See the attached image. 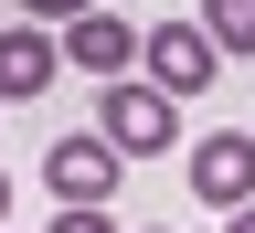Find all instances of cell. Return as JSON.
Segmentation results:
<instances>
[{
    "instance_id": "cell-10",
    "label": "cell",
    "mask_w": 255,
    "mask_h": 233,
    "mask_svg": "<svg viewBox=\"0 0 255 233\" xmlns=\"http://www.w3.org/2000/svg\"><path fill=\"white\" fill-rule=\"evenodd\" d=\"M223 233H255V202H234V212H223Z\"/></svg>"
},
{
    "instance_id": "cell-5",
    "label": "cell",
    "mask_w": 255,
    "mask_h": 233,
    "mask_svg": "<svg viewBox=\"0 0 255 233\" xmlns=\"http://www.w3.org/2000/svg\"><path fill=\"white\" fill-rule=\"evenodd\" d=\"M53 43H64V64H75V75H128V53H138V32H128V21L107 11V0H96V11H75V21L53 32Z\"/></svg>"
},
{
    "instance_id": "cell-8",
    "label": "cell",
    "mask_w": 255,
    "mask_h": 233,
    "mask_svg": "<svg viewBox=\"0 0 255 233\" xmlns=\"http://www.w3.org/2000/svg\"><path fill=\"white\" fill-rule=\"evenodd\" d=\"M53 233H117V223L96 212V202H64V212H53Z\"/></svg>"
},
{
    "instance_id": "cell-6",
    "label": "cell",
    "mask_w": 255,
    "mask_h": 233,
    "mask_svg": "<svg viewBox=\"0 0 255 233\" xmlns=\"http://www.w3.org/2000/svg\"><path fill=\"white\" fill-rule=\"evenodd\" d=\"M53 75H64V43H53L43 21H21V32H0V95H43Z\"/></svg>"
},
{
    "instance_id": "cell-9",
    "label": "cell",
    "mask_w": 255,
    "mask_h": 233,
    "mask_svg": "<svg viewBox=\"0 0 255 233\" xmlns=\"http://www.w3.org/2000/svg\"><path fill=\"white\" fill-rule=\"evenodd\" d=\"M21 11H32V21H43V32H64V21H75V11H96V0H21Z\"/></svg>"
},
{
    "instance_id": "cell-11",
    "label": "cell",
    "mask_w": 255,
    "mask_h": 233,
    "mask_svg": "<svg viewBox=\"0 0 255 233\" xmlns=\"http://www.w3.org/2000/svg\"><path fill=\"white\" fill-rule=\"evenodd\" d=\"M0 223H11V170H0Z\"/></svg>"
},
{
    "instance_id": "cell-3",
    "label": "cell",
    "mask_w": 255,
    "mask_h": 233,
    "mask_svg": "<svg viewBox=\"0 0 255 233\" xmlns=\"http://www.w3.org/2000/svg\"><path fill=\"white\" fill-rule=\"evenodd\" d=\"M191 202H213V212L255 202V138L245 127H213V138L191 149Z\"/></svg>"
},
{
    "instance_id": "cell-2",
    "label": "cell",
    "mask_w": 255,
    "mask_h": 233,
    "mask_svg": "<svg viewBox=\"0 0 255 233\" xmlns=\"http://www.w3.org/2000/svg\"><path fill=\"white\" fill-rule=\"evenodd\" d=\"M138 64H149V85L181 106V95H202V85H213V64H223V53H213V32H202V21H159V32H138Z\"/></svg>"
},
{
    "instance_id": "cell-7",
    "label": "cell",
    "mask_w": 255,
    "mask_h": 233,
    "mask_svg": "<svg viewBox=\"0 0 255 233\" xmlns=\"http://www.w3.org/2000/svg\"><path fill=\"white\" fill-rule=\"evenodd\" d=\"M202 32H213V53H223V64L255 53V0H202Z\"/></svg>"
},
{
    "instance_id": "cell-1",
    "label": "cell",
    "mask_w": 255,
    "mask_h": 233,
    "mask_svg": "<svg viewBox=\"0 0 255 233\" xmlns=\"http://www.w3.org/2000/svg\"><path fill=\"white\" fill-rule=\"evenodd\" d=\"M96 138H107L117 159H159V149L181 138V106H170L159 85H128V75H107V85H96Z\"/></svg>"
},
{
    "instance_id": "cell-4",
    "label": "cell",
    "mask_w": 255,
    "mask_h": 233,
    "mask_svg": "<svg viewBox=\"0 0 255 233\" xmlns=\"http://www.w3.org/2000/svg\"><path fill=\"white\" fill-rule=\"evenodd\" d=\"M117 170H128V159H117L107 138H53L43 191H53V202H107V191H117Z\"/></svg>"
}]
</instances>
